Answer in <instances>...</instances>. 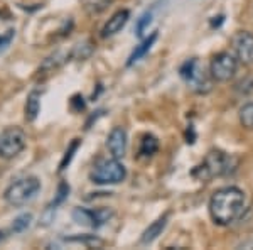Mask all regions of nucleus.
<instances>
[{
    "mask_svg": "<svg viewBox=\"0 0 253 250\" xmlns=\"http://www.w3.org/2000/svg\"><path fill=\"white\" fill-rule=\"evenodd\" d=\"M31 221H32V215H31V213H24V215H20V216H17V218L14 220L12 230H14L15 233L24 232L26 228H29Z\"/></svg>",
    "mask_w": 253,
    "mask_h": 250,
    "instance_id": "6ab92c4d",
    "label": "nucleus"
},
{
    "mask_svg": "<svg viewBox=\"0 0 253 250\" xmlns=\"http://www.w3.org/2000/svg\"><path fill=\"white\" fill-rule=\"evenodd\" d=\"M179 73H181V78L193 92L208 93L211 90V75H208L203 64L196 58L187 59L179 69Z\"/></svg>",
    "mask_w": 253,
    "mask_h": 250,
    "instance_id": "39448f33",
    "label": "nucleus"
},
{
    "mask_svg": "<svg viewBox=\"0 0 253 250\" xmlns=\"http://www.w3.org/2000/svg\"><path fill=\"white\" fill-rule=\"evenodd\" d=\"M69 195V186L66 183H61L59 184V190H58V198H56V201H52L51 204H49V210H54L58 204L63 201V200H66Z\"/></svg>",
    "mask_w": 253,
    "mask_h": 250,
    "instance_id": "412c9836",
    "label": "nucleus"
},
{
    "mask_svg": "<svg viewBox=\"0 0 253 250\" xmlns=\"http://www.w3.org/2000/svg\"><path fill=\"white\" fill-rule=\"evenodd\" d=\"M152 17H154V10H147L145 14L140 15V19L137 20V27H135V32L138 38H142L144 36V32L149 29L150 22H152Z\"/></svg>",
    "mask_w": 253,
    "mask_h": 250,
    "instance_id": "f3484780",
    "label": "nucleus"
},
{
    "mask_svg": "<svg viewBox=\"0 0 253 250\" xmlns=\"http://www.w3.org/2000/svg\"><path fill=\"white\" fill-rule=\"evenodd\" d=\"M231 46H233L235 56L240 63L250 66L253 64V34L248 31H238L231 38Z\"/></svg>",
    "mask_w": 253,
    "mask_h": 250,
    "instance_id": "1a4fd4ad",
    "label": "nucleus"
},
{
    "mask_svg": "<svg viewBox=\"0 0 253 250\" xmlns=\"http://www.w3.org/2000/svg\"><path fill=\"white\" fill-rule=\"evenodd\" d=\"M240 124H242L245 129L253 130V101L252 103H247L240 108Z\"/></svg>",
    "mask_w": 253,
    "mask_h": 250,
    "instance_id": "dca6fc26",
    "label": "nucleus"
},
{
    "mask_svg": "<svg viewBox=\"0 0 253 250\" xmlns=\"http://www.w3.org/2000/svg\"><path fill=\"white\" fill-rule=\"evenodd\" d=\"M128 19H130V12L126 9L117 10L115 14L108 19V22L103 26V29H101V38H112V36L118 34V32L126 26Z\"/></svg>",
    "mask_w": 253,
    "mask_h": 250,
    "instance_id": "9b49d317",
    "label": "nucleus"
},
{
    "mask_svg": "<svg viewBox=\"0 0 253 250\" xmlns=\"http://www.w3.org/2000/svg\"><path fill=\"white\" fill-rule=\"evenodd\" d=\"M26 132L20 127H7L0 134V157L2 159H14L26 149Z\"/></svg>",
    "mask_w": 253,
    "mask_h": 250,
    "instance_id": "423d86ee",
    "label": "nucleus"
},
{
    "mask_svg": "<svg viewBox=\"0 0 253 250\" xmlns=\"http://www.w3.org/2000/svg\"><path fill=\"white\" fill-rule=\"evenodd\" d=\"M236 69H238V59L231 52H218L210 64V75L214 81L224 83V81H230L231 78L236 75Z\"/></svg>",
    "mask_w": 253,
    "mask_h": 250,
    "instance_id": "0eeeda50",
    "label": "nucleus"
},
{
    "mask_svg": "<svg viewBox=\"0 0 253 250\" xmlns=\"http://www.w3.org/2000/svg\"><path fill=\"white\" fill-rule=\"evenodd\" d=\"M245 211V193L236 186L219 188L211 195L210 215L216 225L235 223Z\"/></svg>",
    "mask_w": 253,
    "mask_h": 250,
    "instance_id": "f257e3e1",
    "label": "nucleus"
},
{
    "mask_svg": "<svg viewBox=\"0 0 253 250\" xmlns=\"http://www.w3.org/2000/svg\"><path fill=\"white\" fill-rule=\"evenodd\" d=\"M167 220H169V215H162L161 218H157L156 221H154L152 225H149V228L142 233V237H140V244L142 245H149V244H152L154 240L157 239L159 235H161L162 232H164V228L167 227Z\"/></svg>",
    "mask_w": 253,
    "mask_h": 250,
    "instance_id": "f8f14e48",
    "label": "nucleus"
},
{
    "mask_svg": "<svg viewBox=\"0 0 253 250\" xmlns=\"http://www.w3.org/2000/svg\"><path fill=\"white\" fill-rule=\"evenodd\" d=\"M3 239V232H0V240H2Z\"/></svg>",
    "mask_w": 253,
    "mask_h": 250,
    "instance_id": "5701e85b",
    "label": "nucleus"
},
{
    "mask_svg": "<svg viewBox=\"0 0 253 250\" xmlns=\"http://www.w3.org/2000/svg\"><path fill=\"white\" fill-rule=\"evenodd\" d=\"M126 144H128V139H126V132L122 127H115V129L110 132L107 139V147L110 154L117 159H122L126 152Z\"/></svg>",
    "mask_w": 253,
    "mask_h": 250,
    "instance_id": "9d476101",
    "label": "nucleus"
},
{
    "mask_svg": "<svg viewBox=\"0 0 253 250\" xmlns=\"http://www.w3.org/2000/svg\"><path fill=\"white\" fill-rule=\"evenodd\" d=\"M39 110H41V93L38 90H34V92L29 93V97L26 100V120L34 122L39 115Z\"/></svg>",
    "mask_w": 253,
    "mask_h": 250,
    "instance_id": "4468645a",
    "label": "nucleus"
},
{
    "mask_svg": "<svg viewBox=\"0 0 253 250\" xmlns=\"http://www.w3.org/2000/svg\"><path fill=\"white\" fill-rule=\"evenodd\" d=\"M66 242H76V244H83L84 247H101L103 240L98 239L95 235H83V237H73V239H66Z\"/></svg>",
    "mask_w": 253,
    "mask_h": 250,
    "instance_id": "a211bd4d",
    "label": "nucleus"
},
{
    "mask_svg": "<svg viewBox=\"0 0 253 250\" xmlns=\"http://www.w3.org/2000/svg\"><path fill=\"white\" fill-rule=\"evenodd\" d=\"M78 146H80V141H78V139H75V142H73V144L69 146V149L66 150V155H64L63 162H61V167H59V171L66 169V164H69V161H71L73 154L76 152V149H78Z\"/></svg>",
    "mask_w": 253,
    "mask_h": 250,
    "instance_id": "4be33fe9",
    "label": "nucleus"
},
{
    "mask_svg": "<svg viewBox=\"0 0 253 250\" xmlns=\"http://www.w3.org/2000/svg\"><path fill=\"white\" fill-rule=\"evenodd\" d=\"M41 191V181L36 176H26L19 178L14 183L9 184L5 190V201L12 206H24L38 196Z\"/></svg>",
    "mask_w": 253,
    "mask_h": 250,
    "instance_id": "7ed1b4c3",
    "label": "nucleus"
},
{
    "mask_svg": "<svg viewBox=\"0 0 253 250\" xmlns=\"http://www.w3.org/2000/svg\"><path fill=\"white\" fill-rule=\"evenodd\" d=\"M159 150V141L156 135L147 134L142 137L140 147H138V157H152Z\"/></svg>",
    "mask_w": 253,
    "mask_h": 250,
    "instance_id": "2eb2a0df",
    "label": "nucleus"
},
{
    "mask_svg": "<svg viewBox=\"0 0 253 250\" xmlns=\"http://www.w3.org/2000/svg\"><path fill=\"white\" fill-rule=\"evenodd\" d=\"M126 178V169L117 157L100 159L93 166L89 179L96 184H118Z\"/></svg>",
    "mask_w": 253,
    "mask_h": 250,
    "instance_id": "20e7f679",
    "label": "nucleus"
},
{
    "mask_svg": "<svg viewBox=\"0 0 253 250\" xmlns=\"http://www.w3.org/2000/svg\"><path fill=\"white\" fill-rule=\"evenodd\" d=\"M157 31L156 32H152V34L149 36V38H145L144 41H142L138 46L133 49V52L130 54V58H128V61H126V66H132L133 63H137L138 59H142L144 56L147 54V52L150 51V48L154 46V43L157 41Z\"/></svg>",
    "mask_w": 253,
    "mask_h": 250,
    "instance_id": "ddd939ff",
    "label": "nucleus"
},
{
    "mask_svg": "<svg viewBox=\"0 0 253 250\" xmlns=\"http://www.w3.org/2000/svg\"><path fill=\"white\" fill-rule=\"evenodd\" d=\"M110 2H112V0H83L84 7H86L89 12H95V14L107 9Z\"/></svg>",
    "mask_w": 253,
    "mask_h": 250,
    "instance_id": "aec40b11",
    "label": "nucleus"
},
{
    "mask_svg": "<svg viewBox=\"0 0 253 250\" xmlns=\"http://www.w3.org/2000/svg\"><path fill=\"white\" fill-rule=\"evenodd\" d=\"M236 161L233 155L223 152V150L213 149L206 154L201 166L194 171V176H199L201 179H211L218 176H226L235 171Z\"/></svg>",
    "mask_w": 253,
    "mask_h": 250,
    "instance_id": "f03ea898",
    "label": "nucleus"
},
{
    "mask_svg": "<svg viewBox=\"0 0 253 250\" xmlns=\"http://www.w3.org/2000/svg\"><path fill=\"white\" fill-rule=\"evenodd\" d=\"M112 210L107 208H100V210H86V208H76L73 211V220L78 225L89 228H98L101 225H105L107 221L112 218Z\"/></svg>",
    "mask_w": 253,
    "mask_h": 250,
    "instance_id": "6e6552de",
    "label": "nucleus"
}]
</instances>
